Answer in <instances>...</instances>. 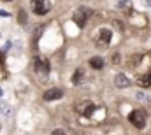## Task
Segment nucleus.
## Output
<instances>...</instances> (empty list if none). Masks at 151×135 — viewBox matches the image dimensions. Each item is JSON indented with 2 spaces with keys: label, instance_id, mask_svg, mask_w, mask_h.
<instances>
[{
  "label": "nucleus",
  "instance_id": "obj_1",
  "mask_svg": "<svg viewBox=\"0 0 151 135\" xmlns=\"http://www.w3.org/2000/svg\"><path fill=\"white\" fill-rule=\"evenodd\" d=\"M128 121L135 126V128H144L146 126V112L142 109H135L128 114Z\"/></svg>",
  "mask_w": 151,
  "mask_h": 135
},
{
  "label": "nucleus",
  "instance_id": "obj_2",
  "mask_svg": "<svg viewBox=\"0 0 151 135\" xmlns=\"http://www.w3.org/2000/svg\"><path fill=\"white\" fill-rule=\"evenodd\" d=\"M90 16H91V9H88V7H79L74 12V18H72V19L77 23L79 28H84L86 23H88V19H90Z\"/></svg>",
  "mask_w": 151,
  "mask_h": 135
},
{
  "label": "nucleus",
  "instance_id": "obj_3",
  "mask_svg": "<svg viewBox=\"0 0 151 135\" xmlns=\"http://www.w3.org/2000/svg\"><path fill=\"white\" fill-rule=\"evenodd\" d=\"M76 111H77L81 116H84V118H90V116L93 114V111H95V105H93L91 102L84 100V102H81V103H77V105H76Z\"/></svg>",
  "mask_w": 151,
  "mask_h": 135
},
{
  "label": "nucleus",
  "instance_id": "obj_4",
  "mask_svg": "<svg viewBox=\"0 0 151 135\" xmlns=\"http://www.w3.org/2000/svg\"><path fill=\"white\" fill-rule=\"evenodd\" d=\"M63 97V90L62 88H49L46 93H44V100L46 102H53V100H58Z\"/></svg>",
  "mask_w": 151,
  "mask_h": 135
},
{
  "label": "nucleus",
  "instance_id": "obj_5",
  "mask_svg": "<svg viewBox=\"0 0 151 135\" xmlns=\"http://www.w3.org/2000/svg\"><path fill=\"white\" fill-rule=\"evenodd\" d=\"M32 7H34V11L37 14H46L51 9L49 2H46V0H32Z\"/></svg>",
  "mask_w": 151,
  "mask_h": 135
},
{
  "label": "nucleus",
  "instance_id": "obj_6",
  "mask_svg": "<svg viewBox=\"0 0 151 135\" xmlns=\"http://www.w3.org/2000/svg\"><path fill=\"white\" fill-rule=\"evenodd\" d=\"M34 67H35V70H37L39 74H47L49 72V62L46 60V58H40V56H37L35 58V62H34Z\"/></svg>",
  "mask_w": 151,
  "mask_h": 135
},
{
  "label": "nucleus",
  "instance_id": "obj_7",
  "mask_svg": "<svg viewBox=\"0 0 151 135\" xmlns=\"http://www.w3.org/2000/svg\"><path fill=\"white\" fill-rule=\"evenodd\" d=\"M130 84H132V81L125 74H116V77H114V86L116 88L125 90V88H130Z\"/></svg>",
  "mask_w": 151,
  "mask_h": 135
},
{
  "label": "nucleus",
  "instance_id": "obj_8",
  "mask_svg": "<svg viewBox=\"0 0 151 135\" xmlns=\"http://www.w3.org/2000/svg\"><path fill=\"white\" fill-rule=\"evenodd\" d=\"M109 42H111V30H107V28L99 30V44H100V47H106Z\"/></svg>",
  "mask_w": 151,
  "mask_h": 135
},
{
  "label": "nucleus",
  "instance_id": "obj_9",
  "mask_svg": "<svg viewBox=\"0 0 151 135\" xmlns=\"http://www.w3.org/2000/svg\"><path fill=\"white\" fill-rule=\"evenodd\" d=\"M139 84H141V88H150L151 86V72L146 74V75H142V77L139 79Z\"/></svg>",
  "mask_w": 151,
  "mask_h": 135
},
{
  "label": "nucleus",
  "instance_id": "obj_10",
  "mask_svg": "<svg viewBox=\"0 0 151 135\" xmlns=\"http://www.w3.org/2000/svg\"><path fill=\"white\" fill-rule=\"evenodd\" d=\"M90 65H91L93 68H97V70H99V68L104 67V60H102L100 56H95V58H91V60H90Z\"/></svg>",
  "mask_w": 151,
  "mask_h": 135
},
{
  "label": "nucleus",
  "instance_id": "obj_11",
  "mask_svg": "<svg viewBox=\"0 0 151 135\" xmlns=\"http://www.w3.org/2000/svg\"><path fill=\"white\" fill-rule=\"evenodd\" d=\"M0 112H4L7 118L12 116V109H11V105H7V103H4V102H0Z\"/></svg>",
  "mask_w": 151,
  "mask_h": 135
},
{
  "label": "nucleus",
  "instance_id": "obj_12",
  "mask_svg": "<svg viewBox=\"0 0 151 135\" xmlns=\"http://www.w3.org/2000/svg\"><path fill=\"white\" fill-rule=\"evenodd\" d=\"M81 77H83V70H81V68H77V70H76L74 72V75H72V83H79V81H81Z\"/></svg>",
  "mask_w": 151,
  "mask_h": 135
},
{
  "label": "nucleus",
  "instance_id": "obj_13",
  "mask_svg": "<svg viewBox=\"0 0 151 135\" xmlns=\"http://www.w3.org/2000/svg\"><path fill=\"white\" fill-rule=\"evenodd\" d=\"M141 60H142V56H141V55H135L134 58H130V67H132V65H134V67H137V65L141 63Z\"/></svg>",
  "mask_w": 151,
  "mask_h": 135
},
{
  "label": "nucleus",
  "instance_id": "obj_14",
  "mask_svg": "<svg viewBox=\"0 0 151 135\" xmlns=\"http://www.w3.org/2000/svg\"><path fill=\"white\" fill-rule=\"evenodd\" d=\"M18 21H19V23H27V14H25V11H19V12H18Z\"/></svg>",
  "mask_w": 151,
  "mask_h": 135
},
{
  "label": "nucleus",
  "instance_id": "obj_15",
  "mask_svg": "<svg viewBox=\"0 0 151 135\" xmlns=\"http://www.w3.org/2000/svg\"><path fill=\"white\" fill-rule=\"evenodd\" d=\"M51 135H67V134H65L62 128H56V130H53V134H51Z\"/></svg>",
  "mask_w": 151,
  "mask_h": 135
},
{
  "label": "nucleus",
  "instance_id": "obj_16",
  "mask_svg": "<svg viewBox=\"0 0 151 135\" xmlns=\"http://www.w3.org/2000/svg\"><path fill=\"white\" fill-rule=\"evenodd\" d=\"M4 60H5V53L0 51V63H4Z\"/></svg>",
  "mask_w": 151,
  "mask_h": 135
},
{
  "label": "nucleus",
  "instance_id": "obj_17",
  "mask_svg": "<svg viewBox=\"0 0 151 135\" xmlns=\"http://www.w3.org/2000/svg\"><path fill=\"white\" fill-rule=\"evenodd\" d=\"M113 62H114V63H118V62H119V55H114V56H113Z\"/></svg>",
  "mask_w": 151,
  "mask_h": 135
},
{
  "label": "nucleus",
  "instance_id": "obj_18",
  "mask_svg": "<svg viewBox=\"0 0 151 135\" xmlns=\"http://www.w3.org/2000/svg\"><path fill=\"white\" fill-rule=\"evenodd\" d=\"M0 16H9V12H5V11H0Z\"/></svg>",
  "mask_w": 151,
  "mask_h": 135
},
{
  "label": "nucleus",
  "instance_id": "obj_19",
  "mask_svg": "<svg viewBox=\"0 0 151 135\" xmlns=\"http://www.w3.org/2000/svg\"><path fill=\"white\" fill-rule=\"evenodd\" d=\"M146 4H148V5H151V0H146Z\"/></svg>",
  "mask_w": 151,
  "mask_h": 135
},
{
  "label": "nucleus",
  "instance_id": "obj_20",
  "mask_svg": "<svg viewBox=\"0 0 151 135\" xmlns=\"http://www.w3.org/2000/svg\"><path fill=\"white\" fill-rule=\"evenodd\" d=\"M0 95H2V90H0Z\"/></svg>",
  "mask_w": 151,
  "mask_h": 135
}]
</instances>
